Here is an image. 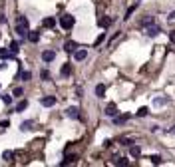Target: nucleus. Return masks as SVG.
<instances>
[{
  "mask_svg": "<svg viewBox=\"0 0 175 167\" xmlns=\"http://www.w3.org/2000/svg\"><path fill=\"white\" fill-rule=\"evenodd\" d=\"M10 54H12V56H16V54H18L20 52V46L18 44H16V42H12V44H10V50H8Z\"/></svg>",
  "mask_w": 175,
  "mask_h": 167,
  "instance_id": "obj_18",
  "label": "nucleus"
},
{
  "mask_svg": "<svg viewBox=\"0 0 175 167\" xmlns=\"http://www.w3.org/2000/svg\"><path fill=\"white\" fill-rule=\"evenodd\" d=\"M167 101H169L167 98H157L155 101H153V104H155V106H163V104H167Z\"/></svg>",
  "mask_w": 175,
  "mask_h": 167,
  "instance_id": "obj_25",
  "label": "nucleus"
},
{
  "mask_svg": "<svg viewBox=\"0 0 175 167\" xmlns=\"http://www.w3.org/2000/svg\"><path fill=\"white\" fill-rule=\"evenodd\" d=\"M44 28H54V26H56V18H52V16H50V18H44Z\"/></svg>",
  "mask_w": 175,
  "mask_h": 167,
  "instance_id": "obj_13",
  "label": "nucleus"
},
{
  "mask_svg": "<svg viewBox=\"0 0 175 167\" xmlns=\"http://www.w3.org/2000/svg\"><path fill=\"white\" fill-rule=\"evenodd\" d=\"M30 78H32V74H30V72H22V80H24V82H28Z\"/></svg>",
  "mask_w": 175,
  "mask_h": 167,
  "instance_id": "obj_28",
  "label": "nucleus"
},
{
  "mask_svg": "<svg viewBox=\"0 0 175 167\" xmlns=\"http://www.w3.org/2000/svg\"><path fill=\"white\" fill-rule=\"evenodd\" d=\"M22 94H24V91H22V88H16V90H14V96H22Z\"/></svg>",
  "mask_w": 175,
  "mask_h": 167,
  "instance_id": "obj_34",
  "label": "nucleus"
},
{
  "mask_svg": "<svg viewBox=\"0 0 175 167\" xmlns=\"http://www.w3.org/2000/svg\"><path fill=\"white\" fill-rule=\"evenodd\" d=\"M74 24H76V18H74V16H62V18H60V26H62L64 30H72Z\"/></svg>",
  "mask_w": 175,
  "mask_h": 167,
  "instance_id": "obj_2",
  "label": "nucleus"
},
{
  "mask_svg": "<svg viewBox=\"0 0 175 167\" xmlns=\"http://www.w3.org/2000/svg\"><path fill=\"white\" fill-rule=\"evenodd\" d=\"M40 104L44 107H52V106H56V98H54V96H46V98L40 100Z\"/></svg>",
  "mask_w": 175,
  "mask_h": 167,
  "instance_id": "obj_4",
  "label": "nucleus"
},
{
  "mask_svg": "<svg viewBox=\"0 0 175 167\" xmlns=\"http://www.w3.org/2000/svg\"><path fill=\"white\" fill-rule=\"evenodd\" d=\"M10 56H12V54H10L6 48H0V58H10Z\"/></svg>",
  "mask_w": 175,
  "mask_h": 167,
  "instance_id": "obj_24",
  "label": "nucleus"
},
{
  "mask_svg": "<svg viewBox=\"0 0 175 167\" xmlns=\"http://www.w3.org/2000/svg\"><path fill=\"white\" fill-rule=\"evenodd\" d=\"M149 159H151V163H155V165H159V163H161V157H159V155H151Z\"/></svg>",
  "mask_w": 175,
  "mask_h": 167,
  "instance_id": "obj_26",
  "label": "nucleus"
},
{
  "mask_svg": "<svg viewBox=\"0 0 175 167\" xmlns=\"http://www.w3.org/2000/svg\"><path fill=\"white\" fill-rule=\"evenodd\" d=\"M128 120H129V115H122V117H119V115H113V123H116V125H123Z\"/></svg>",
  "mask_w": 175,
  "mask_h": 167,
  "instance_id": "obj_12",
  "label": "nucleus"
},
{
  "mask_svg": "<svg viewBox=\"0 0 175 167\" xmlns=\"http://www.w3.org/2000/svg\"><path fill=\"white\" fill-rule=\"evenodd\" d=\"M96 96H98V98H103V96H106V86H103V84L96 86Z\"/></svg>",
  "mask_w": 175,
  "mask_h": 167,
  "instance_id": "obj_14",
  "label": "nucleus"
},
{
  "mask_svg": "<svg viewBox=\"0 0 175 167\" xmlns=\"http://www.w3.org/2000/svg\"><path fill=\"white\" fill-rule=\"evenodd\" d=\"M98 24H100V26H102V28H103V30H106V28H108V26H109V24H112V18H102V20H100V22H98Z\"/></svg>",
  "mask_w": 175,
  "mask_h": 167,
  "instance_id": "obj_19",
  "label": "nucleus"
},
{
  "mask_svg": "<svg viewBox=\"0 0 175 167\" xmlns=\"http://www.w3.org/2000/svg\"><path fill=\"white\" fill-rule=\"evenodd\" d=\"M159 32H161V28H159V26H157V24H153V22L145 26V34L149 36V38H155V36L159 34Z\"/></svg>",
  "mask_w": 175,
  "mask_h": 167,
  "instance_id": "obj_3",
  "label": "nucleus"
},
{
  "mask_svg": "<svg viewBox=\"0 0 175 167\" xmlns=\"http://www.w3.org/2000/svg\"><path fill=\"white\" fill-rule=\"evenodd\" d=\"M135 6H138V4H135ZM135 6H129V10H128V12H125V16H123V20H129V18H131V14H133Z\"/></svg>",
  "mask_w": 175,
  "mask_h": 167,
  "instance_id": "obj_23",
  "label": "nucleus"
},
{
  "mask_svg": "<svg viewBox=\"0 0 175 167\" xmlns=\"http://www.w3.org/2000/svg\"><path fill=\"white\" fill-rule=\"evenodd\" d=\"M147 114H149V110H147V107H139V110H138V114H135V115H138V117H145Z\"/></svg>",
  "mask_w": 175,
  "mask_h": 167,
  "instance_id": "obj_20",
  "label": "nucleus"
},
{
  "mask_svg": "<svg viewBox=\"0 0 175 167\" xmlns=\"http://www.w3.org/2000/svg\"><path fill=\"white\" fill-rule=\"evenodd\" d=\"M106 115H108V117L118 115V107H116V104H109V106L106 107Z\"/></svg>",
  "mask_w": 175,
  "mask_h": 167,
  "instance_id": "obj_11",
  "label": "nucleus"
},
{
  "mask_svg": "<svg viewBox=\"0 0 175 167\" xmlns=\"http://www.w3.org/2000/svg\"><path fill=\"white\" fill-rule=\"evenodd\" d=\"M28 30H30V22L26 16H18L16 18V34L20 36V38H24V36H28Z\"/></svg>",
  "mask_w": 175,
  "mask_h": 167,
  "instance_id": "obj_1",
  "label": "nucleus"
},
{
  "mask_svg": "<svg viewBox=\"0 0 175 167\" xmlns=\"http://www.w3.org/2000/svg\"><path fill=\"white\" fill-rule=\"evenodd\" d=\"M129 153L133 155V157H139V155H141V149H139V145H131V147H129Z\"/></svg>",
  "mask_w": 175,
  "mask_h": 167,
  "instance_id": "obj_15",
  "label": "nucleus"
},
{
  "mask_svg": "<svg viewBox=\"0 0 175 167\" xmlns=\"http://www.w3.org/2000/svg\"><path fill=\"white\" fill-rule=\"evenodd\" d=\"M12 157H14L12 151H4V153H2V159H4V161H12Z\"/></svg>",
  "mask_w": 175,
  "mask_h": 167,
  "instance_id": "obj_22",
  "label": "nucleus"
},
{
  "mask_svg": "<svg viewBox=\"0 0 175 167\" xmlns=\"http://www.w3.org/2000/svg\"><path fill=\"white\" fill-rule=\"evenodd\" d=\"M74 58H76V62L86 60V58H88V50H76L74 52Z\"/></svg>",
  "mask_w": 175,
  "mask_h": 167,
  "instance_id": "obj_9",
  "label": "nucleus"
},
{
  "mask_svg": "<svg viewBox=\"0 0 175 167\" xmlns=\"http://www.w3.org/2000/svg\"><path fill=\"white\" fill-rule=\"evenodd\" d=\"M20 129H22V131H32V129H34V121H32V120L22 121L20 123Z\"/></svg>",
  "mask_w": 175,
  "mask_h": 167,
  "instance_id": "obj_8",
  "label": "nucleus"
},
{
  "mask_svg": "<svg viewBox=\"0 0 175 167\" xmlns=\"http://www.w3.org/2000/svg\"><path fill=\"white\" fill-rule=\"evenodd\" d=\"M116 163H118V165H128V161H125L123 157H119V159H116Z\"/></svg>",
  "mask_w": 175,
  "mask_h": 167,
  "instance_id": "obj_31",
  "label": "nucleus"
},
{
  "mask_svg": "<svg viewBox=\"0 0 175 167\" xmlns=\"http://www.w3.org/2000/svg\"><path fill=\"white\" fill-rule=\"evenodd\" d=\"M0 127H10V121H6V120L0 121Z\"/></svg>",
  "mask_w": 175,
  "mask_h": 167,
  "instance_id": "obj_32",
  "label": "nucleus"
},
{
  "mask_svg": "<svg viewBox=\"0 0 175 167\" xmlns=\"http://www.w3.org/2000/svg\"><path fill=\"white\" fill-rule=\"evenodd\" d=\"M119 143H122V145H131V139H128V137H122V139H119Z\"/></svg>",
  "mask_w": 175,
  "mask_h": 167,
  "instance_id": "obj_29",
  "label": "nucleus"
},
{
  "mask_svg": "<svg viewBox=\"0 0 175 167\" xmlns=\"http://www.w3.org/2000/svg\"><path fill=\"white\" fill-rule=\"evenodd\" d=\"M173 131H175V127H173Z\"/></svg>",
  "mask_w": 175,
  "mask_h": 167,
  "instance_id": "obj_35",
  "label": "nucleus"
},
{
  "mask_svg": "<svg viewBox=\"0 0 175 167\" xmlns=\"http://www.w3.org/2000/svg\"><path fill=\"white\" fill-rule=\"evenodd\" d=\"M2 101L6 106H10V104H12V96H2Z\"/></svg>",
  "mask_w": 175,
  "mask_h": 167,
  "instance_id": "obj_27",
  "label": "nucleus"
},
{
  "mask_svg": "<svg viewBox=\"0 0 175 167\" xmlns=\"http://www.w3.org/2000/svg\"><path fill=\"white\" fill-rule=\"evenodd\" d=\"M64 50H66V52H76V50H78V42L68 40V42L64 44Z\"/></svg>",
  "mask_w": 175,
  "mask_h": 167,
  "instance_id": "obj_7",
  "label": "nucleus"
},
{
  "mask_svg": "<svg viewBox=\"0 0 175 167\" xmlns=\"http://www.w3.org/2000/svg\"><path fill=\"white\" fill-rule=\"evenodd\" d=\"M74 159H76V157H74V155H72V157H70V155H68V157H66V159L62 161V165H68V163H70V161H74Z\"/></svg>",
  "mask_w": 175,
  "mask_h": 167,
  "instance_id": "obj_30",
  "label": "nucleus"
},
{
  "mask_svg": "<svg viewBox=\"0 0 175 167\" xmlns=\"http://www.w3.org/2000/svg\"><path fill=\"white\" fill-rule=\"evenodd\" d=\"M66 115L72 117V120H78V117H80V110H78V107H68V110H66Z\"/></svg>",
  "mask_w": 175,
  "mask_h": 167,
  "instance_id": "obj_6",
  "label": "nucleus"
},
{
  "mask_svg": "<svg viewBox=\"0 0 175 167\" xmlns=\"http://www.w3.org/2000/svg\"><path fill=\"white\" fill-rule=\"evenodd\" d=\"M169 40H171V44H175V32H169Z\"/></svg>",
  "mask_w": 175,
  "mask_h": 167,
  "instance_id": "obj_33",
  "label": "nucleus"
},
{
  "mask_svg": "<svg viewBox=\"0 0 175 167\" xmlns=\"http://www.w3.org/2000/svg\"><path fill=\"white\" fill-rule=\"evenodd\" d=\"M26 107H28V100H22V101H18V106H16L14 111H24Z\"/></svg>",
  "mask_w": 175,
  "mask_h": 167,
  "instance_id": "obj_16",
  "label": "nucleus"
},
{
  "mask_svg": "<svg viewBox=\"0 0 175 167\" xmlns=\"http://www.w3.org/2000/svg\"><path fill=\"white\" fill-rule=\"evenodd\" d=\"M28 40L32 42V44H36V42L40 40V32H36V30H28Z\"/></svg>",
  "mask_w": 175,
  "mask_h": 167,
  "instance_id": "obj_10",
  "label": "nucleus"
},
{
  "mask_svg": "<svg viewBox=\"0 0 175 167\" xmlns=\"http://www.w3.org/2000/svg\"><path fill=\"white\" fill-rule=\"evenodd\" d=\"M70 72H72V66H70V64H64L62 70H60V74H62V76H70Z\"/></svg>",
  "mask_w": 175,
  "mask_h": 167,
  "instance_id": "obj_17",
  "label": "nucleus"
},
{
  "mask_svg": "<svg viewBox=\"0 0 175 167\" xmlns=\"http://www.w3.org/2000/svg\"><path fill=\"white\" fill-rule=\"evenodd\" d=\"M103 40H106V32H102V34H100V36H98V38H96V42H94V46H100V44H102Z\"/></svg>",
  "mask_w": 175,
  "mask_h": 167,
  "instance_id": "obj_21",
  "label": "nucleus"
},
{
  "mask_svg": "<svg viewBox=\"0 0 175 167\" xmlns=\"http://www.w3.org/2000/svg\"><path fill=\"white\" fill-rule=\"evenodd\" d=\"M42 60H44V62H52V60H56V52H54V50H46V52L42 54Z\"/></svg>",
  "mask_w": 175,
  "mask_h": 167,
  "instance_id": "obj_5",
  "label": "nucleus"
}]
</instances>
